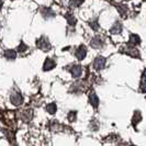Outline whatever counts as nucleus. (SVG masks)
<instances>
[{"mask_svg":"<svg viewBox=\"0 0 146 146\" xmlns=\"http://www.w3.org/2000/svg\"><path fill=\"white\" fill-rule=\"evenodd\" d=\"M130 43L131 44H139V37L137 36V35H135V34L131 35V37H130Z\"/></svg>","mask_w":146,"mask_h":146,"instance_id":"nucleus-13","label":"nucleus"},{"mask_svg":"<svg viewBox=\"0 0 146 146\" xmlns=\"http://www.w3.org/2000/svg\"><path fill=\"white\" fill-rule=\"evenodd\" d=\"M141 87H142V91L146 92V70L143 74V77H142V84H141Z\"/></svg>","mask_w":146,"mask_h":146,"instance_id":"nucleus-12","label":"nucleus"},{"mask_svg":"<svg viewBox=\"0 0 146 146\" xmlns=\"http://www.w3.org/2000/svg\"><path fill=\"white\" fill-rule=\"evenodd\" d=\"M106 65V59L103 58V57H97L95 60V63H94V67H95L97 70H100V69H102L103 67Z\"/></svg>","mask_w":146,"mask_h":146,"instance_id":"nucleus-2","label":"nucleus"},{"mask_svg":"<svg viewBox=\"0 0 146 146\" xmlns=\"http://www.w3.org/2000/svg\"><path fill=\"white\" fill-rule=\"evenodd\" d=\"M5 55H6V57H7L8 59H15V57H17V53H15V51H6V53H5Z\"/></svg>","mask_w":146,"mask_h":146,"instance_id":"nucleus-10","label":"nucleus"},{"mask_svg":"<svg viewBox=\"0 0 146 146\" xmlns=\"http://www.w3.org/2000/svg\"><path fill=\"white\" fill-rule=\"evenodd\" d=\"M85 56H86V47L81 45V46L78 47V50L76 52V57L79 60H82V59L85 58Z\"/></svg>","mask_w":146,"mask_h":146,"instance_id":"nucleus-3","label":"nucleus"},{"mask_svg":"<svg viewBox=\"0 0 146 146\" xmlns=\"http://www.w3.org/2000/svg\"><path fill=\"white\" fill-rule=\"evenodd\" d=\"M82 1L84 0H73L70 3H72V6H75V7H78L80 3H82Z\"/></svg>","mask_w":146,"mask_h":146,"instance_id":"nucleus-16","label":"nucleus"},{"mask_svg":"<svg viewBox=\"0 0 146 146\" xmlns=\"http://www.w3.org/2000/svg\"><path fill=\"white\" fill-rule=\"evenodd\" d=\"M66 19L68 20V22H69V24H70V25H73V24L76 23V20H75V18H74L72 15H66Z\"/></svg>","mask_w":146,"mask_h":146,"instance_id":"nucleus-14","label":"nucleus"},{"mask_svg":"<svg viewBox=\"0 0 146 146\" xmlns=\"http://www.w3.org/2000/svg\"><path fill=\"white\" fill-rule=\"evenodd\" d=\"M1 5H2V1L0 0V8H1Z\"/></svg>","mask_w":146,"mask_h":146,"instance_id":"nucleus-18","label":"nucleus"},{"mask_svg":"<svg viewBox=\"0 0 146 146\" xmlns=\"http://www.w3.org/2000/svg\"><path fill=\"white\" fill-rule=\"evenodd\" d=\"M27 48H28V46H27V45H24L23 43H21L20 44V46H19V51L20 52H24Z\"/></svg>","mask_w":146,"mask_h":146,"instance_id":"nucleus-17","label":"nucleus"},{"mask_svg":"<svg viewBox=\"0 0 146 146\" xmlns=\"http://www.w3.org/2000/svg\"><path fill=\"white\" fill-rule=\"evenodd\" d=\"M89 101H90V103H91L95 108H97L98 104H99V99H98V97H97L95 94H91V95L89 96Z\"/></svg>","mask_w":146,"mask_h":146,"instance_id":"nucleus-7","label":"nucleus"},{"mask_svg":"<svg viewBox=\"0 0 146 146\" xmlns=\"http://www.w3.org/2000/svg\"><path fill=\"white\" fill-rule=\"evenodd\" d=\"M121 31H122V25H121L120 23H115V24H114V27L110 30V32H111V33H113V34H119Z\"/></svg>","mask_w":146,"mask_h":146,"instance_id":"nucleus-8","label":"nucleus"},{"mask_svg":"<svg viewBox=\"0 0 146 146\" xmlns=\"http://www.w3.org/2000/svg\"><path fill=\"white\" fill-rule=\"evenodd\" d=\"M68 119H69V121L70 122H73V121H75L76 120V112H69V114H68Z\"/></svg>","mask_w":146,"mask_h":146,"instance_id":"nucleus-15","label":"nucleus"},{"mask_svg":"<svg viewBox=\"0 0 146 146\" xmlns=\"http://www.w3.org/2000/svg\"><path fill=\"white\" fill-rule=\"evenodd\" d=\"M54 67H55V62L52 60L51 58H46L45 63H44V66H43L44 70H51Z\"/></svg>","mask_w":146,"mask_h":146,"instance_id":"nucleus-4","label":"nucleus"},{"mask_svg":"<svg viewBox=\"0 0 146 146\" xmlns=\"http://www.w3.org/2000/svg\"><path fill=\"white\" fill-rule=\"evenodd\" d=\"M10 100H11V102L13 103L15 106H19L22 102V97L20 94H17L15 96H11L10 97Z\"/></svg>","mask_w":146,"mask_h":146,"instance_id":"nucleus-6","label":"nucleus"},{"mask_svg":"<svg viewBox=\"0 0 146 146\" xmlns=\"http://www.w3.org/2000/svg\"><path fill=\"white\" fill-rule=\"evenodd\" d=\"M36 46L38 48L43 50V51H46V50H50L51 48V44L48 43L47 38H45L44 36L40 37L36 41Z\"/></svg>","mask_w":146,"mask_h":146,"instance_id":"nucleus-1","label":"nucleus"},{"mask_svg":"<svg viewBox=\"0 0 146 146\" xmlns=\"http://www.w3.org/2000/svg\"><path fill=\"white\" fill-rule=\"evenodd\" d=\"M70 72H72L74 77H76V78H77V77H79V76L81 75V73H82V68L78 65L73 66V67H72V69H70Z\"/></svg>","mask_w":146,"mask_h":146,"instance_id":"nucleus-5","label":"nucleus"},{"mask_svg":"<svg viewBox=\"0 0 146 146\" xmlns=\"http://www.w3.org/2000/svg\"><path fill=\"white\" fill-rule=\"evenodd\" d=\"M46 110L48 111V113L54 114V113L56 112V104H55V103H51V104H48V106L46 107Z\"/></svg>","mask_w":146,"mask_h":146,"instance_id":"nucleus-11","label":"nucleus"},{"mask_svg":"<svg viewBox=\"0 0 146 146\" xmlns=\"http://www.w3.org/2000/svg\"><path fill=\"white\" fill-rule=\"evenodd\" d=\"M91 46H92V47H95V48L101 47V46H102V41H101L100 38L96 37V38H94V40L91 41Z\"/></svg>","mask_w":146,"mask_h":146,"instance_id":"nucleus-9","label":"nucleus"}]
</instances>
